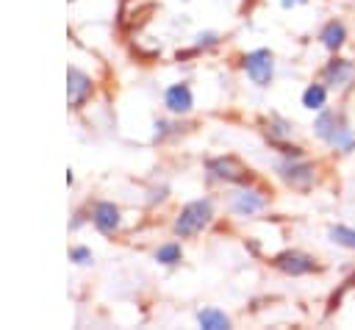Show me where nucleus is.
<instances>
[{
	"instance_id": "obj_7",
	"label": "nucleus",
	"mask_w": 355,
	"mask_h": 330,
	"mask_svg": "<svg viewBox=\"0 0 355 330\" xmlns=\"http://www.w3.org/2000/svg\"><path fill=\"white\" fill-rule=\"evenodd\" d=\"M208 177L219 183H250V169L236 155H219L205 164Z\"/></svg>"
},
{
	"instance_id": "obj_19",
	"label": "nucleus",
	"mask_w": 355,
	"mask_h": 330,
	"mask_svg": "<svg viewBox=\"0 0 355 330\" xmlns=\"http://www.w3.org/2000/svg\"><path fill=\"white\" fill-rule=\"evenodd\" d=\"M69 258H72L75 263H89V261H92V252H89L86 247H72V250H69Z\"/></svg>"
},
{
	"instance_id": "obj_8",
	"label": "nucleus",
	"mask_w": 355,
	"mask_h": 330,
	"mask_svg": "<svg viewBox=\"0 0 355 330\" xmlns=\"http://www.w3.org/2000/svg\"><path fill=\"white\" fill-rule=\"evenodd\" d=\"M316 39H319V44H322L327 53H341V50L347 47V42H349V31H347L344 19L333 17V19H327V22L319 28Z\"/></svg>"
},
{
	"instance_id": "obj_20",
	"label": "nucleus",
	"mask_w": 355,
	"mask_h": 330,
	"mask_svg": "<svg viewBox=\"0 0 355 330\" xmlns=\"http://www.w3.org/2000/svg\"><path fill=\"white\" fill-rule=\"evenodd\" d=\"M302 3H308V0H280L283 8H297V6H302Z\"/></svg>"
},
{
	"instance_id": "obj_14",
	"label": "nucleus",
	"mask_w": 355,
	"mask_h": 330,
	"mask_svg": "<svg viewBox=\"0 0 355 330\" xmlns=\"http://www.w3.org/2000/svg\"><path fill=\"white\" fill-rule=\"evenodd\" d=\"M266 136H269L272 141H288V139L294 136V122L286 119V116L272 114V116L266 119Z\"/></svg>"
},
{
	"instance_id": "obj_10",
	"label": "nucleus",
	"mask_w": 355,
	"mask_h": 330,
	"mask_svg": "<svg viewBox=\"0 0 355 330\" xmlns=\"http://www.w3.org/2000/svg\"><path fill=\"white\" fill-rule=\"evenodd\" d=\"M164 105H166V111L169 114H178V116H183V114H189L191 108H194V94H191V86L189 83H172L166 92H164Z\"/></svg>"
},
{
	"instance_id": "obj_5",
	"label": "nucleus",
	"mask_w": 355,
	"mask_h": 330,
	"mask_svg": "<svg viewBox=\"0 0 355 330\" xmlns=\"http://www.w3.org/2000/svg\"><path fill=\"white\" fill-rule=\"evenodd\" d=\"M272 266L288 277H305V275H313V272H322V263L311 255V252H302V250H283L272 258Z\"/></svg>"
},
{
	"instance_id": "obj_6",
	"label": "nucleus",
	"mask_w": 355,
	"mask_h": 330,
	"mask_svg": "<svg viewBox=\"0 0 355 330\" xmlns=\"http://www.w3.org/2000/svg\"><path fill=\"white\" fill-rule=\"evenodd\" d=\"M269 208V194L263 191V189H258V186H239L233 194H230V211L236 214V216H258V214H263Z\"/></svg>"
},
{
	"instance_id": "obj_15",
	"label": "nucleus",
	"mask_w": 355,
	"mask_h": 330,
	"mask_svg": "<svg viewBox=\"0 0 355 330\" xmlns=\"http://www.w3.org/2000/svg\"><path fill=\"white\" fill-rule=\"evenodd\" d=\"M197 324L205 330H225V327H230V316L219 308H202L197 313Z\"/></svg>"
},
{
	"instance_id": "obj_4",
	"label": "nucleus",
	"mask_w": 355,
	"mask_h": 330,
	"mask_svg": "<svg viewBox=\"0 0 355 330\" xmlns=\"http://www.w3.org/2000/svg\"><path fill=\"white\" fill-rule=\"evenodd\" d=\"M241 69L258 89H266L275 80V53L266 47H255L241 58Z\"/></svg>"
},
{
	"instance_id": "obj_13",
	"label": "nucleus",
	"mask_w": 355,
	"mask_h": 330,
	"mask_svg": "<svg viewBox=\"0 0 355 330\" xmlns=\"http://www.w3.org/2000/svg\"><path fill=\"white\" fill-rule=\"evenodd\" d=\"M327 100H330V89L322 80L308 83L300 94V103H302L305 111H322V108H327Z\"/></svg>"
},
{
	"instance_id": "obj_9",
	"label": "nucleus",
	"mask_w": 355,
	"mask_h": 330,
	"mask_svg": "<svg viewBox=\"0 0 355 330\" xmlns=\"http://www.w3.org/2000/svg\"><path fill=\"white\" fill-rule=\"evenodd\" d=\"M322 144L327 150H333V153H341V155H347V153L355 150V128L347 122V114L333 125V130L322 139Z\"/></svg>"
},
{
	"instance_id": "obj_2",
	"label": "nucleus",
	"mask_w": 355,
	"mask_h": 330,
	"mask_svg": "<svg viewBox=\"0 0 355 330\" xmlns=\"http://www.w3.org/2000/svg\"><path fill=\"white\" fill-rule=\"evenodd\" d=\"M211 219H214V200L211 197L191 200L178 211V216L172 222V233L178 238H194L197 233H202L208 227Z\"/></svg>"
},
{
	"instance_id": "obj_17",
	"label": "nucleus",
	"mask_w": 355,
	"mask_h": 330,
	"mask_svg": "<svg viewBox=\"0 0 355 330\" xmlns=\"http://www.w3.org/2000/svg\"><path fill=\"white\" fill-rule=\"evenodd\" d=\"M155 261L164 263V266H175V263L183 261V247L178 241H166V244H161L155 250Z\"/></svg>"
},
{
	"instance_id": "obj_16",
	"label": "nucleus",
	"mask_w": 355,
	"mask_h": 330,
	"mask_svg": "<svg viewBox=\"0 0 355 330\" xmlns=\"http://www.w3.org/2000/svg\"><path fill=\"white\" fill-rule=\"evenodd\" d=\"M327 241L344 250H355V227L349 225H330L327 227Z\"/></svg>"
},
{
	"instance_id": "obj_3",
	"label": "nucleus",
	"mask_w": 355,
	"mask_h": 330,
	"mask_svg": "<svg viewBox=\"0 0 355 330\" xmlns=\"http://www.w3.org/2000/svg\"><path fill=\"white\" fill-rule=\"evenodd\" d=\"M319 80L336 94L349 92L355 86V58H347L341 53H330V58L319 69Z\"/></svg>"
},
{
	"instance_id": "obj_12",
	"label": "nucleus",
	"mask_w": 355,
	"mask_h": 330,
	"mask_svg": "<svg viewBox=\"0 0 355 330\" xmlns=\"http://www.w3.org/2000/svg\"><path fill=\"white\" fill-rule=\"evenodd\" d=\"M67 80H69V86H67L69 103L78 108V105L92 94V80H89V75H86V72H80V69H75V67H69Z\"/></svg>"
},
{
	"instance_id": "obj_11",
	"label": "nucleus",
	"mask_w": 355,
	"mask_h": 330,
	"mask_svg": "<svg viewBox=\"0 0 355 330\" xmlns=\"http://www.w3.org/2000/svg\"><path fill=\"white\" fill-rule=\"evenodd\" d=\"M92 222H94V227H97L100 233L111 236V233L119 230L122 214H119V208H116L114 202H97V205L92 208Z\"/></svg>"
},
{
	"instance_id": "obj_18",
	"label": "nucleus",
	"mask_w": 355,
	"mask_h": 330,
	"mask_svg": "<svg viewBox=\"0 0 355 330\" xmlns=\"http://www.w3.org/2000/svg\"><path fill=\"white\" fill-rule=\"evenodd\" d=\"M214 44H219V33H214V31H205V33H200V36H197V47H200V50H205V47H214Z\"/></svg>"
},
{
	"instance_id": "obj_1",
	"label": "nucleus",
	"mask_w": 355,
	"mask_h": 330,
	"mask_svg": "<svg viewBox=\"0 0 355 330\" xmlns=\"http://www.w3.org/2000/svg\"><path fill=\"white\" fill-rule=\"evenodd\" d=\"M275 172L294 191H311L316 186V180H319V164L311 161V158H305V155H297V158L283 155L275 164Z\"/></svg>"
}]
</instances>
